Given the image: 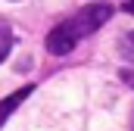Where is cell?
Segmentation results:
<instances>
[{
  "label": "cell",
  "instance_id": "6da1fadb",
  "mask_svg": "<svg viewBox=\"0 0 134 131\" xmlns=\"http://www.w3.org/2000/svg\"><path fill=\"white\" fill-rule=\"evenodd\" d=\"M109 16H112V6H109V3H87V6H81L72 19H66L63 25H66V31L72 34L75 41H81L84 34H94Z\"/></svg>",
  "mask_w": 134,
  "mask_h": 131
},
{
  "label": "cell",
  "instance_id": "7a4b0ae2",
  "mask_svg": "<svg viewBox=\"0 0 134 131\" xmlns=\"http://www.w3.org/2000/svg\"><path fill=\"white\" fill-rule=\"evenodd\" d=\"M31 91H34L31 84H25V88H19L16 94H9V97H3V100H0V128L6 125V119H9V116H13V112L19 109V103H22V100L28 97Z\"/></svg>",
  "mask_w": 134,
  "mask_h": 131
},
{
  "label": "cell",
  "instance_id": "3957f363",
  "mask_svg": "<svg viewBox=\"0 0 134 131\" xmlns=\"http://www.w3.org/2000/svg\"><path fill=\"white\" fill-rule=\"evenodd\" d=\"M9 50H13V28L6 19H0V63L9 56Z\"/></svg>",
  "mask_w": 134,
  "mask_h": 131
},
{
  "label": "cell",
  "instance_id": "277c9868",
  "mask_svg": "<svg viewBox=\"0 0 134 131\" xmlns=\"http://www.w3.org/2000/svg\"><path fill=\"white\" fill-rule=\"evenodd\" d=\"M119 53H122L128 63H134V31H128L122 41H119Z\"/></svg>",
  "mask_w": 134,
  "mask_h": 131
},
{
  "label": "cell",
  "instance_id": "5b68a950",
  "mask_svg": "<svg viewBox=\"0 0 134 131\" xmlns=\"http://www.w3.org/2000/svg\"><path fill=\"white\" fill-rule=\"evenodd\" d=\"M122 81H125L128 88H134V69H122Z\"/></svg>",
  "mask_w": 134,
  "mask_h": 131
},
{
  "label": "cell",
  "instance_id": "8992f818",
  "mask_svg": "<svg viewBox=\"0 0 134 131\" xmlns=\"http://www.w3.org/2000/svg\"><path fill=\"white\" fill-rule=\"evenodd\" d=\"M125 13H131V16H134V0H125Z\"/></svg>",
  "mask_w": 134,
  "mask_h": 131
},
{
  "label": "cell",
  "instance_id": "52a82bcc",
  "mask_svg": "<svg viewBox=\"0 0 134 131\" xmlns=\"http://www.w3.org/2000/svg\"><path fill=\"white\" fill-rule=\"evenodd\" d=\"M131 131H134V109H131Z\"/></svg>",
  "mask_w": 134,
  "mask_h": 131
}]
</instances>
